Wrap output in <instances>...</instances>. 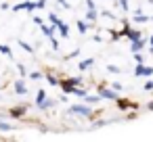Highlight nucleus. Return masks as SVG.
<instances>
[{
  "mask_svg": "<svg viewBox=\"0 0 153 142\" xmlns=\"http://www.w3.org/2000/svg\"><path fill=\"white\" fill-rule=\"evenodd\" d=\"M0 52L7 54V57H13V50H11V46H7V44H0Z\"/></svg>",
  "mask_w": 153,
  "mask_h": 142,
  "instance_id": "nucleus-15",
  "label": "nucleus"
},
{
  "mask_svg": "<svg viewBox=\"0 0 153 142\" xmlns=\"http://www.w3.org/2000/svg\"><path fill=\"white\" fill-rule=\"evenodd\" d=\"M57 2H59L63 9H69V2H67V0H57Z\"/></svg>",
  "mask_w": 153,
  "mask_h": 142,
  "instance_id": "nucleus-27",
  "label": "nucleus"
},
{
  "mask_svg": "<svg viewBox=\"0 0 153 142\" xmlns=\"http://www.w3.org/2000/svg\"><path fill=\"white\" fill-rule=\"evenodd\" d=\"M13 88H15V92L17 94H27V88H25V84H23V79H15V84H13Z\"/></svg>",
  "mask_w": 153,
  "mask_h": 142,
  "instance_id": "nucleus-6",
  "label": "nucleus"
},
{
  "mask_svg": "<svg viewBox=\"0 0 153 142\" xmlns=\"http://www.w3.org/2000/svg\"><path fill=\"white\" fill-rule=\"evenodd\" d=\"M46 100V92L44 90H38V96H36V104H42Z\"/></svg>",
  "mask_w": 153,
  "mask_h": 142,
  "instance_id": "nucleus-14",
  "label": "nucleus"
},
{
  "mask_svg": "<svg viewBox=\"0 0 153 142\" xmlns=\"http://www.w3.org/2000/svg\"><path fill=\"white\" fill-rule=\"evenodd\" d=\"M17 71H19V73H21V75H25V67H23V65H21V63H19V65H17Z\"/></svg>",
  "mask_w": 153,
  "mask_h": 142,
  "instance_id": "nucleus-28",
  "label": "nucleus"
},
{
  "mask_svg": "<svg viewBox=\"0 0 153 142\" xmlns=\"http://www.w3.org/2000/svg\"><path fill=\"white\" fill-rule=\"evenodd\" d=\"M145 90H153V82H147L145 84Z\"/></svg>",
  "mask_w": 153,
  "mask_h": 142,
  "instance_id": "nucleus-32",
  "label": "nucleus"
},
{
  "mask_svg": "<svg viewBox=\"0 0 153 142\" xmlns=\"http://www.w3.org/2000/svg\"><path fill=\"white\" fill-rule=\"evenodd\" d=\"M57 32H59V36L65 40V38H69V25L67 23H63V21H59L57 23Z\"/></svg>",
  "mask_w": 153,
  "mask_h": 142,
  "instance_id": "nucleus-4",
  "label": "nucleus"
},
{
  "mask_svg": "<svg viewBox=\"0 0 153 142\" xmlns=\"http://www.w3.org/2000/svg\"><path fill=\"white\" fill-rule=\"evenodd\" d=\"M69 94H76L78 98H86V96H88V92H86L84 88H80V86H76V88H71V92H69Z\"/></svg>",
  "mask_w": 153,
  "mask_h": 142,
  "instance_id": "nucleus-9",
  "label": "nucleus"
},
{
  "mask_svg": "<svg viewBox=\"0 0 153 142\" xmlns=\"http://www.w3.org/2000/svg\"><path fill=\"white\" fill-rule=\"evenodd\" d=\"M48 19H51V23H55V25L59 23V17H57L55 13H48Z\"/></svg>",
  "mask_w": 153,
  "mask_h": 142,
  "instance_id": "nucleus-21",
  "label": "nucleus"
},
{
  "mask_svg": "<svg viewBox=\"0 0 153 142\" xmlns=\"http://www.w3.org/2000/svg\"><path fill=\"white\" fill-rule=\"evenodd\" d=\"M51 44H53L55 50H59V40H57V38H51Z\"/></svg>",
  "mask_w": 153,
  "mask_h": 142,
  "instance_id": "nucleus-25",
  "label": "nucleus"
},
{
  "mask_svg": "<svg viewBox=\"0 0 153 142\" xmlns=\"http://www.w3.org/2000/svg\"><path fill=\"white\" fill-rule=\"evenodd\" d=\"M134 21H136V23H145V21H149V17H145V15L138 13V15H134Z\"/></svg>",
  "mask_w": 153,
  "mask_h": 142,
  "instance_id": "nucleus-20",
  "label": "nucleus"
},
{
  "mask_svg": "<svg viewBox=\"0 0 153 142\" xmlns=\"http://www.w3.org/2000/svg\"><path fill=\"white\" fill-rule=\"evenodd\" d=\"M149 109H151V111H153V102H151V104H149Z\"/></svg>",
  "mask_w": 153,
  "mask_h": 142,
  "instance_id": "nucleus-34",
  "label": "nucleus"
},
{
  "mask_svg": "<svg viewBox=\"0 0 153 142\" xmlns=\"http://www.w3.org/2000/svg\"><path fill=\"white\" fill-rule=\"evenodd\" d=\"M40 77H42L40 71H32V73H30V79H40Z\"/></svg>",
  "mask_w": 153,
  "mask_h": 142,
  "instance_id": "nucleus-22",
  "label": "nucleus"
},
{
  "mask_svg": "<svg viewBox=\"0 0 153 142\" xmlns=\"http://www.w3.org/2000/svg\"><path fill=\"white\" fill-rule=\"evenodd\" d=\"M13 127H11V123L9 121H4V119H0V132L2 134H7V132H11Z\"/></svg>",
  "mask_w": 153,
  "mask_h": 142,
  "instance_id": "nucleus-11",
  "label": "nucleus"
},
{
  "mask_svg": "<svg viewBox=\"0 0 153 142\" xmlns=\"http://www.w3.org/2000/svg\"><path fill=\"white\" fill-rule=\"evenodd\" d=\"M69 113H71V115H80V117H88L92 111H90L88 102H82V104L78 102V104H71V107H69Z\"/></svg>",
  "mask_w": 153,
  "mask_h": 142,
  "instance_id": "nucleus-1",
  "label": "nucleus"
},
{
  "mask_svg": "<svg viewBox=\"0 0 153 142\" xmlns=\"http://www.w3.org/2000/svg\"><path fill=\"white\" fill-rule=\"evenodd\" d=\"M107 71H111V73H120V67H115V65H107Z\"/></svg>",
  "mask_w": 153,
  "mask_h": 142,
  "instance_id": "nucleus-23",
  "label": "nucleus"
},
{
  "mask_svg": "<svg viewBox=\"0 0 153 142\" xmlns=\"http://www.w3.org/2000/svg\"><path fill=\"white\" fill-rule=\"evenodd\" d=\"M34 23H38V25H42L44 21H42V17H34Z\"/></svg>",
  "mask_w": 153,
  "mask_h": 142,
  "instance_id": "nucleus-31",
  "label": "nucleus"
},
{
  "mask_svg": "<svg viewBox=\"0 0 153 142\" xmlns=\"http://www.w3.org/2000/svg\"><path fill=\"white\" fill-rule=\"evenodd\" d=\"M19 46H21L25 52H30V54L34 52V46H30V44H27V42H23V40H19Z\"/></svg>",
  "mask_w": 153,
  "mask_h": 142,
  "instance_id": "nucleus-16",
  "label": "nucleus"
},
{
  "mask_svg": "<svg viewBox=\"0 0 153 142\" xmlns=\"http://www.w3.org/2000/svg\"><path fill=\"white\" fill-rule=\"evenodd\" d=\"M36 4H38V11H42L46 7V0H36Z\"/></svg>",
  "mask_w": 153,
  "mask_h": 142,
  "instance_id": "nucleus-24",
  "label": "nucleus"
},
{
  "mask_svg": "<svg viewBox=\"0 0 153 142\" xmlns=\"http://www.w3.org/2000/svg\"><path fill=\"white\" fill-rule=\"evenodd\" d=\"M76 27H78V32H80L82 36H84V34L88 32V27H86V21H80V19H78V23H76Z\"/></svg>",
  "mask_w": 153,
  "mask_h": 142,
  "instance_id": "nucleus-13",
  "label": "nucleus"
},
{
  "mask_svg": "<svg viewBox=\"0 0 153 142\" xmlns=\"http://www.w3.org/2000/svg\"><path fill=\"white\" fill-rule=\"evenodd\" d=\"M143 46H145V40H143V38H138V40H132V42H130V50H132V52H140V48H143Z\"/></svg>",
  "mask_w": 153,
  "mask_h": 142,
  "instance_id": "nucleus-7",
  "label": "nucleus"
},
{
  "mask_svg": "<svg viewBox=\"0 0 153 142\" xmlns=\"http://www.w3.org/2000/svg\"><path fill=\"white\" fill-rule=\"evenodd\" d=\"M149 50H151V54H153V46H151V48H149Z\"/></svg>",
  "mask_w": 153,
  "mask_h": 142,
  "instance_id": "nucleus-35",
  "label": "nucleus"
},
{
  "mask_svg": "<svg viewBox=\"0 0 153 142\" xmlns=\"http://www.w3.org/2000/svg\"><path fill=\"white\" fill-rule=\"evenodd\" d=\"M101 98H103L101 94H97V96H86V98H84V102H88V104H92V102H99Z\"/></svg>",
  "mask_w": 153,
  "mask_h": 142,
  "instance_id": "nucleus-17",
  "label": "nucleus"
},
{
  "mask_svg": "<svg viewBox=\"0 0 153 142\" xmlns=\"http://www.w3.org/2000/svg\"><path fill=\"white\" fill-rule=\"evenodd\" d=\"M134 73H136L138 77H140V75H143V77H149V75L153 73V67H145L143 63H138V65H136V69H134Z\"/></svg>",
  "mask_w": 153,
  "mask_h": 142,
  "instance_id": "nucleus-2",
  "label": "nucleus"
},
{
  "mask_svg": "<svg viewBox=\"0 0 153 142\" xmlns=\"http://www.w3.org/2000/svg\"><path fill=\"white\" fill-rule=\"evenodd\" d=\"M149 44H151V46H153V36H151V40H149Z\"/></svg>",
  "mask_w": 153,
  "mask_h": 142,
  "instance_id": "nucleus-33",
  "label": "nucleus"
},
{
  "mask_svg": "<svg viewBox=\"0 0 153 142\" xmlns=\"http://www.w3.org/2000/svg\"><path fill=\"white\" fill-rule=\"evenodd\" d=\"M23 113H25V107H13L9 115H11L13 119H19V117H23Z\"/></svg>",
  "mask_w": 153,
  "mask_h": 142,
  "instance_id": "nucleus-8",
  "label": "nucleus"
},
{
  "mask_svg": "<svg viewBox=\"0 0 153 142\" xmlns=\"http://www.w3.org/2000/svg\"><path fill=\"white\" fill-rule=\"evenodd\" d=\"M120 7H122V9L128 13V0H120Z\"/></svg>",
  "mask_w": 153,
  "mask_h": 142,
  "instance_id": "nucleus-26",
  "label": "nucleus"
},
{
  "mask_svg": "<svg viewBox=\"0 0 153 142\" xmlns=\"http://www.w3.org/2000/svg\"><path fill=\"white\" fill-rule=\"evenodd\" d=\"M55 29H57V25H55V23H51V25H46V23H42V25H40V32H42V34H44V36L48 38V40L53 38V34H55Z\"/></svg>",
  "mask_w": 153,
  "mask_h": 142,
  "instance_id": "nucleus-3",
  "label": "nucleus"
},
{
  "mask_svg": "<svg viewBox=\"0 0 153 142\" xmlns=\"http://www.w3.org/2000/svg\"><path fill=\"white\" fill-rule=\"evenodd\" d=\"M86 7H88V9H97V7H94V0H86Z\"/></svg>",
  "mask_w": 153,
  "mask_h": 142,
  "instance_id": "nucleus-29",
  "label": "nucleus"
},
{
  "mask_svg": "<svg viewBox=\"0 0 153 142\" xmlns=\"http://www.w3.org/2000/svg\"><path fill=\"white\" fill-rule=\"evenodd\" d=\"M97 17H99L97 9H88V13H86V19H88V21H97Z\"/></svg>",
  "mask_w": 153,
  "mask_h": 142,
  "instance_id": "nucleus-12",
  "label": "nucleus"
},
{
  "mask_svg": "<svg viewBox=\"0 0 153 142\" xmlns=\"http://www.w3.org/2000/svg\"><path fill=\"white\" fill-rule=\"evenodd\" d=\"M53 104H55V102H53V100H48V98H46V100H44V102H42V104H38V107H40V109H42V111H46V109H51V107H53Z\"/></svg>",
  "mask_w": 153,
  "mask_h": 142,
  "instance_id": "nucleus-19",
  "label": "nucleus"
},
{
  "mask_svg": "<svg viewBox=\"0 0 153 142\" xmlns=\"http://www.w3.org/2000/svg\"><path fill=\"white\" fill-rule=\"evenodd\" d=\"M92 63H94V59H84V61H80V63H78V69H80V71H84V69L92 67Z\"/></svg>",
  "mask_w": 153,
  "mask_h": 142,
  "instance_id": "nucleus-10",
  "label": "nucleus"
},
{
  "mask_svg": "<svg viewBox=\"0 0 153 142\" xmlns=\"http://www.w3.org/2000/svg\"><path fill=\"white\" fill-rule=\"evenodd\" d=\"M117 90H109V88H99V94L103 96V98H109V100H115L117 98V94H115Z\"/></svg>",
  "mask_w": 153,
  "mask_h": 142,
  "instance_id": "nucleus-5",
  "label": "nucleus"
},
{
  "mask_svg": "<svg viewBox=\"0 0 153 142\" xmlns=\"http://www.w3.org/2000/svg\"><path fill=\"white\" fill-rule=\"evenodd\" d=\"M46 79H48V84H51V86H61V82H59L55 75H46Z\"/></svg>",
  "mask_w": 153,
  "mask_h": 142,
  "instance_id": "nucleus-18",
  "label": "nucleus"
},
{
  "mask_svg": "<svg viewBox=\"0 0 153 142\" xmlns=\"http://www.w3.org/2000/svg\"><path fill=\"white\" fill-rule=\"evenodd\" d=\"M103 15H105V17H107V19H115V17H113V15H111V13H109V11H103Z\"/></svg>",
  "mask_w": 153,
  "mask_h": 142,
  "instance_id": "nucleus-30",
  "label": "nucleus"
}]
</instances>
